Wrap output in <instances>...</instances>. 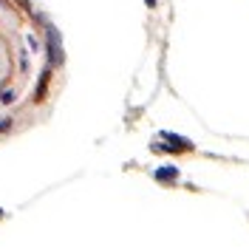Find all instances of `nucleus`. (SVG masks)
Returning <instances> with one entry per match:
<instances>
[{
  "instance_id": "f257e3e1",
  "label": "nucleus",
  "mask_w": 249,
  "mask_h": 252,
  "mask_svg": "<svg viewBox=\"0 0 249 252\" xmlns=\"http://www.w3.org/2000/svg\"><path fill=\"white\" fill-rule=\"evenodd\" d=\"M60 71L51 20L31 0H0V136L26 130L48 114Z\"/></svg>"
}]
</instances>
